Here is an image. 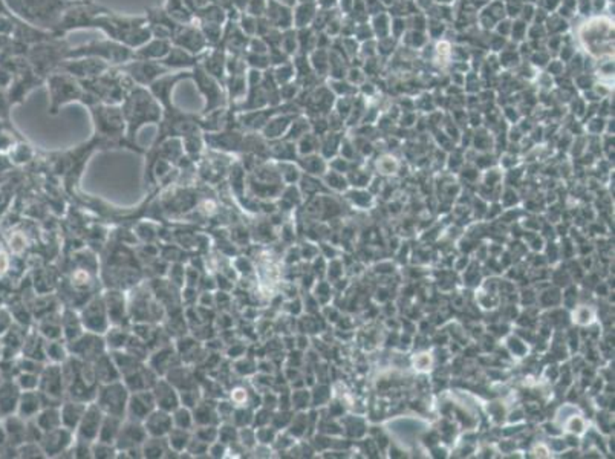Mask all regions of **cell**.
Wrapping results in <instances>:
<instances>
[{
  "label": "cell",
  "mask_w": 615,
  "mask_h": 459,
  "mask_svg": "<svg viewBox=\"0 0 615 459\" xmlns=\"http://www.w3.org/2000/svg\"><path fill=\"white\" fill-rule=\"evenodd\" d=\"M96 124L105 132H120L122 129V111L115 106H92Z\"/></svg>",
  "instance_id": "cell-12"
},
{
  "label": "cell",
  "mask_w": 615,
  "mask_h": 459,
  "mask_svg": "<svg viewBox=\"0 0 615 459\" xmlns=\"http://www.w3.org/2000/svg\"><path fill=\"white\" fill-rule=\"evenodd\" d=\"M263 0H248L247 5V12L251 16H262L263 14Z\"/></svg>",
  "instance_id": "cell-18"
},
{
  "label": "cell",
  "mask_w": 615,
  "mask_h": 459,
  "mask_svg": "<svg viewBox=\"0 0 615 459\" xmlns=\"http://www.w3.org/2000/svg\"><path fill=\"white\" fill-rule=\"evenodd\" d=\"M16 28V18L11 14H2L0 16V36H11L14 34Z\"/></svg>",
  "instance_id": "cell-17"
},
{
  "label": "cell",
  "mask_w": 615,
  "mask_h": 459,
  "mask_svg": "<svg viewBox=\"0 0 615 459\" xmlns=\"http://www.w3.org/2000/svg\"><path fill=\"white\" fill-rule=\"evenodd\" d=\"M250 49H251V53H254V54H263L267 47H265V43L262 40L252 38V40H250Z\"/></svg>",
  "instance_id": "cell-19"
},
{
  "label": "cell",
  "mask_w": 615,
  "mask_h": 459,
  "mask_svg": "<svg viewBox=\"0 0 615 459\" xmlns=\"http://www.w3.org/2000/svg\"><path fill=\"white\" fill-rule=\"evenodd\" d=\"M164 10L167 11V14L178 23L183 25L192 23L193 18H195V16H193V12L189 10V6L185 5L184 0H167Z\"/></svg>",
  "instance_id": "cell-14"
},
{
  "label": "cell",
  "mask_w": 615,
  "mask_h": 459,
  "mask_svg": "<svg viewBox=\"0 0 615 459\" xmlns=\"http://www.w3.org/2000/svg\"><path fill=\"white\" fill-rule=\"evenodd\" d=\"M122 114L127 116V120L131 121V137L137 129L144 124L147 121H157L161 116L159 106L157 103V99L147 92L146 89H142L140 85L133 86L131 92L127 94L125 99V107H122Z\"/></svg>",
  "instance_id": "cell-2"
},
{
  "label": "cell",
  "mask_w": 615,
  "mask_h": 459,
  "mask_svg": "<svg viewBox=\"0 0 615 459\" xmlns=\"http://www.w3.org/2000/svg\"><path fill=\"white\" fill-rule=\"evenodd\" d=\"M204 54L199 55H193L190 53H187L185 49L178 48V47H172L170 53H168L164 58H161L159 63L166 66L168 70L172 69H179V70H192L196 64L200 63L202 60Z\"/></svg>",
  "instance_id": "cell-11"
},
{
  "label": "cell",
  "mask_w": 615,
  "mask_h": 459,
  "mask_svg": "<svg viewBox=\"0 0 615 459\" xmlns=\"http://www.w3.org/2000/svg\"><path fill=\"white\" fill-rule=\"evenodd\" d=\"M172 49V42L166 38H157L137 51H133V60H161Z\"/></svg>",
  "instance_id": "cell-13"
},
{
  "label": "cell",
  "mask_w": 615,
  "mask_h": 459,
  "mask_svg": "<svg viewBox=\"0 0 615 459\" xmlns=\"http://www.w3.org/2000/svg\"><path fill=\"white\" fill-rule=\"evenodd\" d=\"M80 57H99L109 64H125L133 60V49L120 42L114 40H94L83 47L74 48L66 53V60Z\"/></svg>",
  "instance_id": "cell-5"
},
{
  "label": "cell",
  "mask_w": 615,
  "mask_h": 459,
  "mask_svg": "<svg viewBox=\"0 0 615 459\" xmlns=\"http://www.w3.org/2000/svg\"><path fill=\"white\" fill-rule=\"evenodd\" d=\"M239 27L245 32V34L252 36L256 32V27H257V18L254 16L248 14V12H242L241 14V22H239Z\"/></svg>",
  "instance_id": "cell-16"
},
{
  "label": "cell",
  "mask_w": 615,
  "mask_h": 459,
  "mask_svg": "<svg viewBox=\"0 0 615 459\" xmlns=\"http://www.w3.org/2000/svg\"><path fill=\"white\" fill-rule=\"evenodd\" d=\"M233 5H235V8L239 11H245L248 5V0H233Z\"/></svg>",
  "instance_id": "cell-20"
},
{
  "label": "cell",
  "mask_w": 615,
  "mask_h": 459,
  "mask_svg": "<svg viewBox=\"0 0 615 459\" xmlns=\"http://www.w3.org/2000/svg\"><path fill=\"white\" fill-rule=\"evenodd\" d=\"M80 2H86V0H80Z\"/></svg>",
  "instance_id": "cell-21"
},
{
  "label": "cell",
  "mask_w": 615,
  "mask_h": 459,
  "mask_svg": "<svg viewBox=\"0 0 615 459\" xmlns=\"http://www.w3.org/2000/svg\"><path fill=\"white\" fill-rule=\"evenodd\" d=\"M192 79L196 81L199 90L205 95V99H207L205 112H211L213 109L224 106L225 95H224L221 83H219L216 79H213L211 75L207 74L204 68L200 66V63L196 64V66L192 69Z\"/></svg>",
  "instance_id": "cell-8"
},
{
  "label": "cell",
  "mask_w": 615,
  "mask_h": 459,
  "mask_svg": "<svg viewBox=\"0 0 615 459\" xmlns=\"http://www.w3.org/2000/svg\"><path fill=\"white\" fill-rule=\"evenodd\" d=\"M225 85L228 86L231 100H239L245 96L248 83L247 79H245V74H231L228 75V79L225 80Z\"/></svg>",
  "instance_id": "cell-15"
},
{
  "label": "cell",
  "mask_w": 615,
  "mask_h": 459,
  "mask_svg": "<svg viewBox=\"0 0 615 459\" xmlns=\"http://www.w3.org/2000/svg\"><path fill=\"white\" fill-rule=\"evenodd\" d=\"M170 40L174 43V47L183 48L193 55H199L202 51H207L205 48H209V42L204 37L202 31L193 23H179Z\"/></svg>",
  "instance_id": "cell-9"
},
{
  "label": "cell",
  "mask_w": 615,
  "mask_h": 459,
  "mask_svg": "<svg viewBox=\"0 0 615 459\" xmlns=\"http://www.w3.org/2000/svg\"><path fill=\"white\" fill-rule=\"evenodd\" d=\"M107 69H111V64L107 62L101 60L99 57H80V58H69L66 62H62L60 66L57 68L58 73L69 74L77 79H92V77H99L105 74Z\"/></svg>",
  "instance_id": "cell-6"
},
{
  "label": "cell",
  "mask_w": 615,
  "mask_h": 459,
  "mask_svg": "<svg viewBox=\"0 0 615 459\" xmlns=\"http://www.w3.org/2000/svg\"><path fill=\"white\" fill-rule=\"evenodd\" d=\"M47 83L51 92V111L55 114L58 107L66 105L69 101H83L88 105L99 103L92 94L84 90L75 77L69 74L53 73L47 77Z\"/></svg>",
  "instance_id": "cell-3"
},
{
  "label": "cell",
  "mask_w": 615,
  "mask_h": 459,
  "mask_svg": "<svg viewBox=\"0 0 615 459\" xmlns=\"http://www.w3.org/2000/svg\"><path fill=\"white\" fill-rule=\"evenodd\" d=\"M192 79V70H179L176 74H166L161 75L159 79L155 80L153 83H151V90L152 95L157 99L159 103H163L166 107L172 106V90L173 88L178 85L181 80H187Z\"/></svg>",
  "instance_id": "cell-10"
},
{
  "label": "cell",
  "mask_w": 615,
  "mask_h": 459,
  "mask_svg": "<svg viewBox=\"0 0 615 459\" xmlns=\"http://www.w3.org/2000/svg\"><path fill=\"white\" fill-rule=\"evenodd\" d=\"M69 51L66 40H55L51 38L47 42L31 44L27 58L34 69V73L40 77H48L60 66L63 60H66V53Z\"/></svg>",
  "instance_id": "cell-4"
},
{
  "label": "cell",
  "mask_w": 615,
  "mask_h": 459,
  "mask_svg": "<svg viewBox=\"0 0 615 459\" xmlns=\"http://www.w3.org/2000/svg\"><path fill=\"white\" fill-rule=\"evenodd\" d=\"M6 8L21 21L37 28L55 29L58 22L73 2L66 0H3Z\"/></svg>",
  "instance_id": "cell-1"
},
{
  "label": "cell",
  "mask_w": 615,
  "mask_h": 459,
  "mask_svg": "<svg viewBox=\"0 0 615 459\" xmlns=\"http://www.w3.org/2000/svg\"><path fill=\"white\" fill-rule=\"evenodd\" d=\"M121 73L127 74L140 86H147L153 83L161 75H166L172 70L159 63V60H132L121 64L118 68Z\"/></svg>",
  "instance_id": "cell-7"
}]
</instances>
